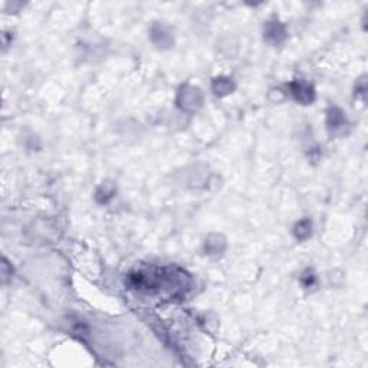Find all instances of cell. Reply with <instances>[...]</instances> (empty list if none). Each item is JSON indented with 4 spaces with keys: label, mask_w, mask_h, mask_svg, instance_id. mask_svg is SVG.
<instances>
[{
    "label": "cell",
    "mask_w": 368,
    "mask_h": 368,
    "mask_svg": "<svg viewBox=\"0 0 368 368\" xmlns=\"http://www.w3.org/2000/svg\"><path fill=\"white\" fill-rule=\"evenodd\" d=\"M293 94H295V98L301 102H309V101H312V97H314L312 87H309L303 82L293 85Z\"/></svg>",
    "instance_id": "cell-1"
}]
</instances>
